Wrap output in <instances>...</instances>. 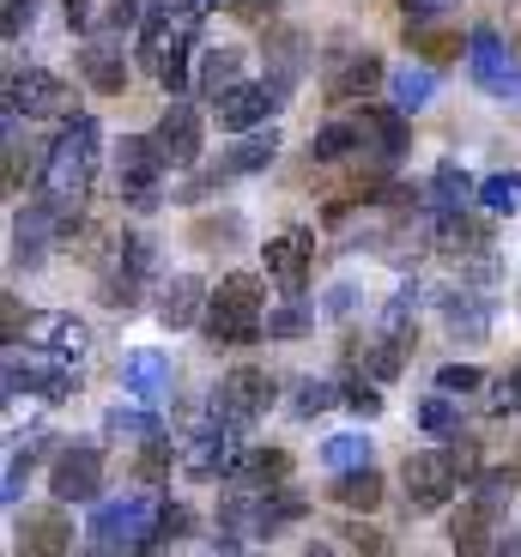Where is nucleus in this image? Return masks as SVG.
I'll return each instance as SVG.
<instances>
[{
    "label": "nucleus",
    "instance_id": "f257e3e1",
    "mask_svg": "<svg viewBox=\"0 0 521 557\" xmlns=\"http://www.w3.org/2000/svg\"><path fill=\"white\" fill-rule=\"evenodd\" d=\"M98 158H103V122L73 110L67 122H61V134L49 139L42 170H37V188H42V200L55 207L61 237L79 224V207H85V195H91V176H98Z\"/></svg>",
    "mask_w": 521,
    "mask_h": 557
},
{
    "label": "nucleus",
    "instance_id": "f03ea898",
    "mask_svg": "<svg viewBox=\"0 0 521 557\" xmlns=\"http://www.w3.org/2000/svg\"><path fill=\"white\" fill-rule=\"evenodd\" d=\"M473 473H480V455H473V443H449V448H419V455H407V467H400V503H407V516H437V509H449L455 491L473 485Z\"/></svg>",
    "mask_w": 521,
    "mask_h": 557
},
{
    "label": "nucleus",
    "instance_id": "7ed1b4c3",
    "mask_svg": "<svg viewBox=\"0 0 521 557\" xmlns=\"http://www.w3.org/2000/svg\"><path fill=\"white\" fill-rule=\"evenodd\" d=\"M200 18L207 13H188V7H170V0H152V7H146L140 55H146V67H152L164 98H183L188 91V55H195Z\"/></svg>",
    "mask_w": 521,
    "mask_h": 557
},
{
    "label": "nucleus",
    "instance_id": "20e7f679",
    "mask_svg": "<svg viewBox=\"0 0 521 557\" xmlns=\"http://www.w3.org/2000/svg\"><path fill=\"white\" fill-rule=\"evenodd\" d=\"M146 292H158V243L146 231H122L98 261V304L115 315H134Z\"/></svg>",
    "mask_w": 521,
    "mask_h": 557
},
{
    "label": "nucleus",
    "instance_id": "39448f33",
    "mask_svg": "<svg viewBox=\"0 0 521 557\" xmlns=\"http://www.w3.org/2000/svg\"><path fill=\"white\" fill-rule=\"evenodd\" d=\"M212 346H255L268 334V292L255 273H225L207 292V315H200Z\"/></svg>",
    "mask_w": 521,
    "mask_h": 557
},
{
    "label": "nucleus",
    "instance_id": "423d86ee",
    "mask_svg": "<svg viewBox=\"0 0 521 557\" xmlns=\"http://www.w3.org/2000/svg\"><path fill=\"white\" fill-rule=\"evenodd\" d=\"M273 158H280V134H273V127H249V134H237L225 152L212 158V164H195V170H188V176L176 182V195H170V200H176V207H200V200H212L225 182L261 176Z\"/></svg>",
    "mask_w": 521,
    "mask_h": 557
},
{
    "label": "nucleus",
    "instance_id": "0eeeda50",
    "mask_svg": "<svg viewBox=\"0 0 521 557\" xmlns=\"http://www.w3.org/2000/svg\"><path fill=\"white\" fill-rule=\"evenodd\" d=\"M152 533H158V503L146 497V491L98 503L91 521H85V545L103 552V557H115V552H152Z\"/></svg>",
    "mask_w": 521,
    "mask_h": 557
},
{
    "label": "nucleus",
    "instance_id": "6e6552de",
    "mask_svg": "<svg viewBox=\"0 0 521 557\" xmlns=\"http://www.w3.org/2000/svg\"><path fill=\"white\" fill-rule=\"evenodd\" d=\"M164 158H158L152 134H122L115 139V195H122L127 212H158L164 207Z\"/></svg>",
    "mask_w": 521,
    "mask_h": 557
},
{
    "label": "nucleus",
    "instance_id": "1a4fd4ad",
    "mask_svg": "<svg viewBox=\"0 0 521 557\" xmlns=\"http://www.w3.org/2000/svg\"><path fill=\"white\" fill-rule=\"evenodd\" d=\"M7 394H37V400L61 406L79 394V370H73V358H61V351L49 346H7Z\"/></svg>",
    "mask_w": 521,
    "mask_h": 557
},
{
    "label": "nucleus",
    "instance_id": "9d476101",
    "mask_svg": "<svg viewBox=\"0 0 521 557\" xmlns=\"http://www.w3.org/2000/svg\"><path fill=\"white\" fill-rule=\"evenodd\" d=\"M273 400H280V382H273L268 370H255V363H237V370H225L219 388L207 394V412L225 418V424H237V431H255V424L268 418Z\"/></svg>",
    "mask_w": 521,
    "mask_h": 557
},
{
    "label": "nucleus",
    "instance_id": "9b49d317",
    "mask_svg": "<svg viewBox=\"0 0 521 557\" xmlns=\"http://www.w3.org/2000/svg\"><path fill=\"white\" fill-rule=\"evenodd\" d=\"M243 436L249 431H237V424L207 412L188 436H176V443H183V473L188 479H231V467H237V455H243Z\"/></svg>",
    "mask_w": 521,
    "mask_h": 557
},
{
    "label": "nucleus",
    "instance_id": "f8f14e48",
    "mask_svg": "<svg viewBox=\"0 0 521 557\" xmlns=\"http://www.w3.org/2000/svg\"><path fill=\"white\" fill-rule=\"evenodd\" d=\"M152 146H158V158H164V170L188 176V170L207 158V122H200L195 103H188V98H170L164 115H158V127H152Z\"/></svg>",
    "mask_w": 521,
    "mask_h": 557
},
{
    "label": "nucleus",
    "instance_id": "ddd939ff",
    "mask_svg": "<svg viewBox=\"0 0 521 557\" xmlns=\"http://www.w3.org/2000/svg\"><path fill=\"white\" fill-rule=\"evenodd\" d=\"M7 110H18L25 122H67L73 85L49 67H18V73H7Z\"/></svg>",
    "mask_w": 521,
    "mask_h": 557
},
{
    "label": "nucleus",
    "instance_id": "4468645a",
    "mask_svg": "<svg viewBox=\"0 0 521 557\" xmlns=\"http://www.w3.org/2000/svg\"><path fill=\"white\" fill-rule=\"evenodd\" d=\"M376 85H388V67H382L376 49H334V61L322 73V103L346 110L358 98H376Z\"/></svg>",
    "mask_w": 521,
    "mask_h": 557
},
{
    "label": "nucleus",
    "instance_id": "2eb2a0df",
    "mask_svg": "<svg viewBox=\"0 0 521 557\" xmlns=\"http://www.w3.org/2000/svg\"><path fill=\"white\" fill-rule=\"evenodd\" d=\"M103 491V448L98 443H67L55 448V460H49V497L55 503H98Z\"/></svg>",
    "mask_w": 521,
    "mask_h": 557
},
{
    "label": "nucleus",
    "instance_id": "dca6fc26",
    "mask_svg": "<svg viewBox=\"0 0 521 557\" xmlns=\"http://www.w3.org/2000/svg\"><path fill=\"white\" fill-rule=\"evenodd\" d=\"M261 261H268V278L280 285L285 297L310 292V267H315V231H303V224H291V231H280V237L261 243Z\"/></svg>",
    "mask_w": 521,
    "mask_h": 557
},
{
    "label": "nucleus",
    "instance_id": "f3484780",
    "mask_svg": "<svg viewBox=\"0 0 521 557\" xmlns=\"http://www.w3.org/2000/svg\"><path fill=\"white\" fill-rule=\"evenodd\" d=\"M285 103L273 98V85L268 79H237L225 85L219 98H212V122L225 127V134H249V127H261L268 115H280Z\"/></svg>",
    "mask_w": 521,
    "mask_h": 557
},
{
    "label": "nucleus",
    "instance_id": "a211bd4d",
    "mask_svg": "<svg viewBox=\"0 0 521 557\" xmlns=\"http://www.w3.org/2000/svg\"><path fill=\"white\" fill-rule=\"evenodd\" d=\"M261 55H268V85H273V98L291 103V91L303 85V73H310V37H303L297 25H280V30H268Z\"/></svg>",
    "mask_w": 521,
    "mask_h": 557
},
{
    "label": "nucleus",
    "instance_id": "6ab92c4d",
    "mask_svg": "<svg viewBox=\"0 0 521 557\" xmlns=\"http://www.w3.org/2000/svg\"><path fill=\"white\" fill-rule=\"evenodd\" d=\"M207 278H195V273H170V278H158V297H152V315H158V327L164 334H183V327H195L200 315H207Z\"/></svg>",
    "mask_w": 521,
    "mask_h": 557
},
{
    "label": "nucleus",
    "instance_id": "aec40b11",
    "mask_svg": "<svg viewBox=\"0 0 521 557\" xmlns=\"http://www.w3.org/2000/svg\"><path fill=\"white\" fill-rule=\"evenodd\" d=\"M61 237V219L49 200H37V207H18L13 212V267L18 273H37L42 261H49V243Z\"/></svg>",
    "mask_w": 521,
    "mask_h": 557
},
{
    "label": "nucleus",
    "instance_id": "412c9836",
    "mask_svg": "<svg viewBox=\"0 0 521 557\" xmlns=\"http://www.w3.org/2000/svg\"><path fill=\"white\" fill-rule=\"evenodd\" d=\"M437 315H443V327H449L455 339H485L492 334V292L461 278V285L437 292Z\"/></svg>",
    "mask_w": 521,
    "mask_h": 557
},
{
    "label": "nucleus",
    "instance_id": "4be33fe9",
    "mask_svg": "<svg viewBox=\"0 0 521 557\" xmlns=\"http://www.w3.org/2000/svg\"><path fill=\"white\" fill-rule=\"evenodd\" d=\"M497 528H504V509L497 503H485L480 491H467L461 497V509H455V521H449V545L455 552H497Z\"/></svg>",
    "mask_w": 521,
    "mask_h": 557
},
{
    "label": "nucleus",
    "instance_id": "5701e85b",
    "mask_svg": "<svg viewBox=\"0 0 521 557\" xmlns=\"http://www.w3.org/2000/svg\"><path fill=\"white\" fill-rule=\"evenodd\" d=\"M79 73L85 85L98 91V98H122L127 91V61H122V37H103V30H91L79 49Z\"/></svg>",
    "mask_w": 521,
    "mask_h": 557
},
{
    "label": "nucleus",
    "instance_id": "b1692460",
    "mask_svg": "<svg viewBox=\"0 0 521 557\" xmlns=\"http://www.w3.org/2000/svg\"><path fill=\"white\" fill-rule=\"evenodd\" d=\"M170 382H176V363H170V351L140 346V351H127V358H122V388L134 394V400H146V406L170 400Z\"/></svg>",
    "mask_w": 521,
    "mask_h": 557
},
{
    "label": "nucleus",
    "instance_id": "393cba45",
    "mask_svg": "<svg viewBox=\"0 0 521 557\" xmlns=\"http://www.w3.org/2000/svg\"><path fill=\"white\" fill-rule=\"evenodd\" d=\"M18 552H73L67 503L49 497V509H25V516H18Z\"/></svg>",
    "mask_w": 521,
    "mask_h": 557
},
{
    "label": "nucleus",
    "instance_id": "a878e982",
    "mask_svg": "<svg viewBox=\"0 0 521 557\" xmlns=\"http://www.w3.org/2000/svg\"><path fill=\"white\" fill-rule=\"evenodd\" d=\"M509 67H516V55L504 49V37H497L492 25L467 30V73H473V85H480V91H492V98H497V85H504Z\"/></svg>",
    "mask_w": 521,
    "mask_h": 557
},
{
    "label": "nucleus",
    "instance_id": "bb28decb",
    "mask_svg": "<svg viewBox=\"0 0 521 557\" xmlns=\"http://www.w3.org/2000/svg\"><path fill=\"white\" fill-rule=\"evenodd\" d=\"M382 497H388V479L376 473V467H346V473H334V485H327V503H339V509H352V516H376Z\"/></svg>",
    "mask_w": 521,
    "mask_h": 557
},
{
    "label": "nucleus",
    "instance_id": "cd10ccee",
    "mask_svg": "<svg viewBox=\"0 0 521 557\" xmlns=\"http://www.w3.org/2000/svg\"><path fill=\"white\" fill-rule=\"evenodd\" d=\"M473 195H480V182L461 170V158H437V170H431V182H424V207L449 212V207H467Z\"/></svg>",
    "mask_w": 521,
    "mask_h": 557
},
{
    "label": "nucleus",
    "instance_id": "c85d7f7f",
    "mask_svg": "<svg viewBox=\"0 0 521 557\" xmlns=\"http://www.w3.org/2000/svg\"><path fill=\"white\" fill-rule=\"evenodd\" d=\"M285 479H291V455H285V448H243L225 485H255V491H268V485H285Z\"/></svg>",
    "mask_w": 521,
    "mask_h": 557
},
{
    "label": "nucleus",
    "instance_id": "c756f323",
    "mask_svg": "<svg viewBox=\"0 0 521 557\" xmlns=\"http://www.w3.org/2000/svg\"><path fill=\"white\" fill-rule=\"evenodd\" d=\"M358 122H364V146L382 158V164H395V158L407 152V110L382 103V110H364Z\"/></svg>",
    "mask_w": 521,
    "mask_h": 557
},
{
    "label": "nucleus",
    "instance_id": "7c9ffc66",
    "mask_svg": "<svg viewBox=\"0 0 521 557\" xmlns=\"http://www.w3.org/2000/svg\"><path fill=\"white\" fill-rule=\"evenodd\" d=\"M42 448H49V431H25V443H13V455H7V485H0V503H7V509L25 503V485H30V473H37Z\"/></svg>",
    "mask_w": 521,
    "mask_h": 557
},
{
    "label": "nucleus",
    "instance_id": "2f4dec72",
    "mask_svg": "<svg viewBox=\"0 0 521 557\" xmlns=\"http://www.w3.org/2000/svg\"><path fill=\"white\" fill-rule=\"evenodd\" d=\"M364 146V122L358 115H339V122H322L310 134V164H339V158H352Z\"/></svg>",
    "mask_w": 521,
    "mask_h": 557
},
{
    "label": "nucleus",
    "instance_id": "473e14b6",
    "mask_svg": "<svg viewBox=\"0 0 521 557\" xmlns=\"http://www.w3.org/2000/svg\"><path fill=\"white\" fill-rule=\"evenodd\" d=\"M382 91H388V103H395V110H407V115H419L424 103L437 98V73L431 67H388V85H382Z\"/></svg>",
    "mask_w": 521,
    "mask_h": 557
},
{
    "label": "nucleus",
    "instance_id": "72a5a7b5",
    "mask_svg": "<svg viewBox=\"0 0 521 557\" xmlns=\"http://www.w3.org/2000/svg\"><path fill=\"white\" fill-rule=\"evenodd\" d=\"M243 79V49L237 42H219V49H200V73H195V85H200V98H219L225 85H237Z\"/></svg>",
    "mask_w": 521,
    "mask_h": 557
},
{
    "label": "nucleus",
    "instance_id": "f704fd0d",
    "mask_svg": "<svg viewBox=\"0 0 521 557\" xmlns=\"http://www.w3.org/2000/svg\"><path fill=\"white\" fill-rule=\"evenodd\" d=\"M170 467H183V443H170V431L146 436L140 455H134V479H140V485H164Z\"/></svg>",
    "mask_w": 521,
    "mask_h": 557
},
{
    "label": "nucleus",
    "instance_id": "c9c22d12",
    "mask_svg": "<svg viewBox=\"0 0 521 557\" xmlns=\"http://www.w3.org/2000/svg\"><path fill=\"white\" fill-rule=\"evenodd\" d=\"M158 431H164V424H158V418L146 412V400H134V394L103 412V436H134V443H146V436H158Z\"/></svg>",
    "mask_w": 521,
    "mask_h": 557
},
{
    "label": "nucleus",
    "instance_id": "e433bc0d",
    "mask_svg": "<svg viewBox=\"0 0 521 557\" xmlns=\"http://www.w3.org/2000/svg\"><path fill=\"white\" fill-rule=\"evenodd\" d=\"M243 237H249V219L243 212H212V219H195V231H188L195 249H237Z\"/></svg>",
    "mask_w": 521,
    "mask_h": 557
},
{
    "label": "nucleus",
    "instance_id": "4c0bfd02",
    "mask_svg": "<svg viewBox=\"0 0 521 557\" xmlns=\"http://www.w3.org/2000/svg\"><path fill=\"white\" fill-rule=\"evenodd\" d=\"M334 406H346V394L327 376H303L291 388V418H322V412H334Z\"/></svg>",
    "mask_w": 521,
    "mask_h": 557
},
{
    "label": "nucleus",
    "instance_id": "58836bf2",
    "mask_svg": "<svg viewBox=\"0 0 521 557\" xmlns=\"http://www.w3.org/2000/svg\"><path fill=\"white\" fill-rule=\"evenodd\" d=\"M310 327H315V304L303 292L285 297L280 309H268V339H303Z\"/></svg>",
    "mask_w": 521,
    "mask_h": 557
},
{
    "label": "nucleus",
    "instance_id": "ea45409f",
    "mask_svg": "<svg viewBox=\"0 0 521 557\" xmlns=\"http://www.w3.org/2000/svg\"><path fill=\"white\" fill-rule=\"evenodd\" d=\"M37 334H42V346L61 351V358H79L85 339H91V334H85V321L67 315V309H61V315H42V321H37Z\"/></svg>",
    "mask_w": 521,
    "mask_h": 557
},
{
    "label": "nucleus",
    "instance_id": "a19ab883",
    "mask_svg": "<svg viewBox=\"0 0 521 557\" xmlns=\"http://www.w3.org/2000/svg\"><path fill=\"white\" fill-rule=\"evenodd\" d=\"M412 418H419V431L424 436H455V431H461V412H455V394H424V400H419V412H412Z\"/></svg>",
    "mask_w": 521,
    "mask_h": 557
},
{
    "label": "nucleus",
    "instance_id": "79ce46f5",
    "mask_svg": "<svg viewBox=\"0 0 521 557\" xmlns=\"http://www.w3.org/2000/svg\"><path fill=\"white\" fill-rule=\"evenodd\" d=\"M339 394H346V406H352V412H364V418L382 412V382L370 376V370H358V358L346 363V382H339Z\"/></svg>",
    "mask_w": 521,
    "mask_h": 557
},
{
    "label": "nucleus",
    "instance_id": "37998d69",
    "mask_svg": "<svg viewBox=\"0 0 521 557\" xmlns=\"http://www.w3.org/2000/svg\"><path fill=\"white\" fill-rule=\"evenodd\" d=\"M370 460V436L364 431H346V436H327L322 443V467L327 473H346V467H364Z\"/></svg>",
    "mask_w": 521,
    "mask_h": 557
},
{
    "label": "nucleus",
    "instance_id": "c03bdc74",
    "mask_svg": "<svg viewBox=\"0 0 521 557\" xmlns=\"http://www.w3.org/2000/svg\"><path fill=\"white\" fill-rule=\"evenodd\" d=\"M146 7H152V0H110L98 13V30L103 37H134V30L146 25Z\"/></svg>",
    "mask_w": 521,
    "mask_h": 557
},
{
    "label": "nucleus",
    "instance_id": "a18cd8bd",
    "mask_svg": "<svg viewBox=\"0 0 521 557\" xmlns=\"http://www.w3.org/2000/svg\"><path fill=\"white\" fill-rule=\"evenodd\" d=\"M480 207L485 212H516L521 207V170H497L480 182Z\"/></svg>",
    "mask_w": 521,
    "mask_h": 557
},
{
    "label": "nucleus",
    "instance_id": "49530a36",
    "mask_svg": "<svg viewBox=\"0 0 521 557\" xmlns=\"http://www.w3.org/2000/svg\"><path fill=\"white\" fill-rule=\"evenodd\" d=\"M188 528H195V509L188 503H158V533H152V552L158 545H183Z\"/></svg>",
    "mask_w": 521,
    "mask_h": 557
},
{
    "label": "nucleus",
    "instance_id": "de8ad7c7",
    "mask_svg": "<svg viewBox=\"0 0 521 557\" xmlns=\"http://www.w3.org/2000/svg\"><path fill=\"white\" fill-rule=\"evenodd\" d=\"M412 49H419L424 61H461V37H455V30H424V25H412Z\"/></svg>",
    "mask_w": 521,
    "mask_h": 557
},
{
    "label": "nucleus",
    "instance_id": "09e8293b",
    "mask_svg": "<svg viewBox=\"0 0 521 557\" xmlns=\"http://www.w3.org/2000/svg\"><path fill=\"white\" fill-rule=\"evenodd\" d=\"M437 388L461 400V394L485 388V370H480V363H443V370H437Z\"/></svg>",
    "mask_w": 521,
    "mask_h": 557
},
{
    "label": "nucleus",
    "instance_id": "8fccbe9b",
    "mask_svg": "<svg viewBox=\"0 0 521 557\" xmlns=\"http://www.w3.org/2000/svg\"><path fill=\"white\" fill-rule=\"evenodd\" d=\"M30 25H37V0H7V7H0V37L7 42H18Z\"/></svg>",
    "mask_w": 521,
    "mask_h": 557
},
{
    "label": "nucleus",
    "instance_id": "3c124183",
    "mask_svg": "<svg viewBox=\"0 0 521 557\" xmlns=\"http://www.w3.org/2000/svg\"><path fill=\"white\" fill-rule=\"evenodd\" d=\"M492 412H497V418H516V412H521V363L497 376V388H492Z\"/></svg>",
    "mask_w": 521,
    "mask_h": 557
},
{
    "label": "nucleus",
    "instance_id": "603ef678",
    "mask_svg": "<svg viewBox=\"0 0 521 557\" xmlns=\"http://www.w3.org/2000/svg\"><path fill=\"white\" fill-rule=\"evenodd\" d=\"M339 545H352V552H388V540H382L376 528H364V521H339Z\"/></svg>",
    "mask_w": 521,
    "mask_h": 557
},
{
    "label": "nucleus",
    "instance_id": "864d4df0",
    "mask_svg": "<svg viewBox=\"0 0 521 557\" xmlns=\"http://www.w3.org/2000/svg\"><path fill=\"white\" fill-rule=\"evenodd\" d=\"M225 7L243 25H273V13H280V0H225Z\"/></svg>",
    "mask_w": 521,
    "mask_h": 557
},
{
    "label": "nucleus",
    "instance_id": "5fc2aeb1",
    "mask_svg": "<svg viewBox=\"0 0 521 557\" xmlns=\"http://www.w3.org/2000/svg\"><path fill=\"white\" fill-rule=\"evenodd\" d=\"M61 18H67V30H98V7L91 0H61Z\"/></svg>",
    "mask_w": 521,
    "mask_h": 557
},
{
    "label": "nucleus",
    "instance_id": "6e6d98bb",
    "mask_svg": "<svg viewBox=\"0 0 521 557\" xmlns=\"http://www.w3.org/2000/svg\"><path fill=\"white\" fill-rule=\"evenodd\" d=\"M0 321H7V346H18V327H37V321L25 315V309H18V297L7 292V304H0Z\"/></svg>",
    "mask_w": 521,
    "mask_h": 557
},
{
    "label": "nucleus",
    "instance_id": "4d7b16f0",
    "mask_svg": "<svg viewBox=\"0 0 521 557\" xmlns=\"http://www.w3.org/2000/svg\"><path fill=\"white\" fill-rule=\"evenodd\" d=\"M358 309V285H334V297H327V315H352Z\"/></svg>",
    "mask_w": 521,
    "mask_h": 557
},
{
    "label": "nucleus",
    "instance_id": "13d9d810",
    "mask_svg": "<svg viewBox=\"0 0 521 557\" xmlns=\"http://www.w3.org/2000/svg\"><path fill=\"white\" fill-rule=\"evenodd\" d=\"M497 552H509V557H521V528H509L504 540H497Z\"/></svg>",
    "mask_w": 521,
    "mask_h": 557
},
{
    "label": "nucleus",
    "instance_id": "bf43d9fd",
    "mask_svg": "<svg viewBox=\"0 0 521 557\" xmlns=\"http://www.w3.org/2000/svg\"><path fill=\"white\" fill-rule=\"evenodd\" d=\"M437 7H443V0H412V7H407V18H424V13H437Z\"/></svg>",
    "mask_w": 521,
    "mask_h": 557
}]
</instances>
